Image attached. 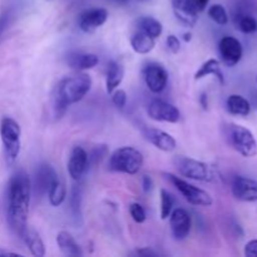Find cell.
<instances>
[{"label": "cell", "instance_id": "obj_40", "mask_svg": "<svg viewBox=\"0 0 257 257\" xmlns=\"http://www.w3.org/2000/svg\"><path fill=\"white\" fill-rule=\"evenodd\" d=\"M0 256H18V253L10 252V251L2 250V248H0Z\"/></svg>", "mask_w": 257, "mask_h": 257}, {"label": "cell", "instance_id": "obj_29", "mask_svg": "<svg viewBox=\"0 0 257 257\" xmlns=\"http://www.w3.org/2000/svg\"><path fill=\"white\" fill-rule=\"evenodd\" d=\"M173 206H175L173 196L167 190L162 188L161 190V218L162 220H167L170 217L171 212L173 211Z\"/></svg>", "mask_w": 257, "mask_h": 257}, {"label": "cell", "instance_id": "obj_42", "mask_svg": "<svg viewBox=\"0 0 257 257\" xmlns=\"http://www.w3.org/2000/svg\"><path fill=\"white\" fill-rule=\"evenodd\" d=\"M206 98H207V97H206V94H202V97H201V103H202V104H203V108H207V102H206Z\"/></svg>", "mask_w": 257, "mask_h": 257}, {"label": "cell", "instance_id": "obj_22", "mask_svg": "<svg viewBox=\"0 0 257 257\" xmlns=\"http://www.w3.org/2000/svg\"><path fill=\"white\" fill-rule=\"evenodd\" d=\"M131 45H132V49L138 54H148L152 52L156 45L155 38L150 37L145 32L138 29L131 37Z\"/></svg>", "mask_w": 257, "mask_h": 257}, {"label": "cell", "instance_id": "obj_2", "mask_svg": "<svg viewBox=\"0 0 257 257\" xmlns=\"http://www.w3.org/2000/svg\"><path fill=\"white\" fill-rule=\"evenodd\" d=\"M92 88V78L85 73L65 77L58 83L54 94V113L55 117L60 118L68 107L80 102L89 93Z\"/></svg>", "mask_w": 257, "mask_h": 257}, {"label": "cell", "instance_id": "obj_19", "mask_svg": "<svg viewBox=\"0 0 257 257\" xmlns=\"http://www.w3.org/2000/svg\"><path fill=\"white\" fill-rule=\"evenodd\" d=\"M20 238L24 241L25 245L28 246V248H29L30 253H32L33 256L43 257L45 255L44 242H43L40 235L34 230V228L27 226V228L24 230L23 235L20 236Z\"/></svg>", "mask_w": 257, "mask_h": 257}, {"label": "cell", "instance_id": "obj_18", "mask_svg": "<svg viewBox=\"0 0 257 257\" xmlns=\"http://www.w3.org/2000/svg\"><path fill=\"white\" fill-rule=\"evenodd\" d=\"M67 63L70 68L82 72V70L94 68L99 63V59H98V55L93 53L74 52L67 55Z\"/></svg>", "mask_w": 257, "mask_h": 257}, {"label": "cell", "instance_id": "obj_8", "mask_svg": "<svg viewBox=\"0 0 257 257\" xmlns=\"http://www.w3.org/2000/svg\"><path fill=\"white\" fill-rule=\"evenodd\" d=\"M58 177L59 176L52 165L45 162L40 163L35 170L34 180L32 182L33 195L37 196V197H43V196L48 195L50 186Z\"/></svg>", "mask_w": 257, "mask_h": 257}, {"label": "cell", "instance_id": "obj_16", "mask_svg": "<svg viewBox=\"0 0 257 257\" xmlns=\"http://www.w3.org/2000/svg\"><path fill=\"white\" fill-rule=\"evenodd\" d=\"M176 19L185 27H195L198 20V12L192 0H171Z\"/></svg>", "mask_w": 257, "mask_h": 257}, {"label": "cell", "instance_id": "obj_15", "mask_svg": "<svg viewBox=\"0 0 257 257\" xmlns=\"http://www.w3.org/2000/svg\"><path fill=\"white\" fill-rule=\"evenodd\" d=\"M232 195L236 200L242 202H256L257 181L243 176H237L232 181Z\"/></svg>", "mask_w": 257, "mask_h": 257}, {"label": "cell", "instance_id": "obj_41", "mask_svg": "<svg viewBox=\"0 0 257 257\" xmlns=\"http://www.w3.org/2000/svg\"><path fill=\"white\" fill-rule=\"evenodd\" d=\"M112 2L115 3V4H118V5H125L128 2H130V0H112Z\"/></svg>", "mask_w": 257, "mask_h": 257}, {"label": "cell", "instance_id": "obj_34", "mask_svg": "<svg viewBox=\"0 0 257 257\" xmlns=\"http://www.w3.org/2000/svg\"><path fill=\"white\" fill-rule=\"evenodd\" d=\"M10 20H12V14H10L9 10L0 14V40H2L3 35L7 32L8 28H9Z\"/></svg>", "mask_w": 257, "mask_h": 257}, {"label": "cell", "instance_id": "obj_43", "mask_svg": "<svg viewBox=\"0 0 257 257\" xmlns=\"http://www.w3.org/2000/svg\"><path fill=\"white\" fill-rule=\"evenodd\" d=\"M252 104H253V107L257 109V93H255V94L252 95Z\"/></svg>", "mask_w": 257, "mask_h": 257}, {"label": "cell", "instance_id": "obj_39", "mask_svg": "<svg viewBox=\"0 0 257 257\" xmlns=\"http://www.w3.org/2000/svg\"><path fill=\"white\" fill-rule=\"evenodd\" d=\"M142 186H143V190L145 192H150L153 187V182H152V178L150 176H143V180H142Z\"/></svg>", "mask_w": 257, "mask_h": 257}, {"label": "cell", "instance_id": "obj_38", "mask_svg": "<svg viewBox=\"0 0 257 257\" xmlns=\"http://www.w3.org/2000/svg\"><path fill=\"white\" fill-rule=\"evenodd\" d=\"M193 5H195L196 10H197L198 13L203 12V10L207 8L208 3H210V0H192Z\"/></svg>", "mask_w": 257, "mask_h": 257}, {"label": "cell", "instance_id": "obj_6", "mask_svg": "<svg viewBox=\"0 0 257 257\" xmlns=\"http://www.w3.org/2000/svg\"><path fill=\"white\" fill-rule=\"evenodd\" d=\"M173 165L181 176L190 180L201 181V182H211L215 178V171L210 165L201 161L185 156H176L173 158Z\"/></svg>", "mask_w": 257, "mask_h": 257}, {"label": "cell", "instance_id": "obj_7", "mask_svg": "<svg viewBox=\"0 0 257 257\" xmlns=\"http://www.w3.org/2000/svg\"><path fill=\"white\" fill-rule=\"evenodd\" d=\"M165 176L167 180H170V182L175 186L178 190V192L186 198L188 203L193 206H203V207H207L213 203L212 196L208 192H206L202 188H198L196 186L191 185L190 182L185 181L183 178L178 177V176L172 175V173H165Z\"/></svg>", "mask_w": 257, "mask_h": 257}, {"label": "cell", "instance_id": "obj_31", "mask_svg": "<svg viewBox=\"0 0 257 257\" xmlns=\"http://www.w3.org/2000/svg\"><path fill=\"white\" fill-rule=\"evenodd\" d=\"M130 213L133 220H135V222L137 223H143L146 221V218H147V215H146V211L143 208V206L137 202L131 203Z\"/></svg>", "mask_w": 257, "mask_h": 257}, {"label": "cell", "instance_id": "obj_13", "mask_svg": "<svg viewBox=\"0 0 257 257\" xmlns=\"http://www.w3.org/2000/svg\"><path fill=\"white\" fill-rule=\"evenodd\" d=\"M108 19V12L103 8L87 9L78 15V27L84 33H93L102 27Z\"/></svg>", "mask_w": 257, "mask_h": 257}, {"label": "cell", "instance_id": "obj_1", "mask_svg": "<svg viewBox=\"0 0 257 257\" xmlns=\"http://www.w3.org/2000/svg\"><path fill=\"white\" fill-rule=\"evenodd\" d=\"M32 180L25 171H17L10 177L7 188V220L9 227L22 236L28 226L30 200H32Z\"/></svg>", "mask_w": 257, "mask_h": 257}, {"label": "cell", "instance_id": "obj_35", "mask_svg": "<svg viewBox=\"0 0 257 257\" xmlns=\"http://www.w3.org/2000/svg\"><path fill=\"white\" fill-rule=\"evenodd\" d=\"M166 43H167V48L171 50V52L173 53V54H176V53L180 52L181 43H180V40H178V38L176 37V35H173V34L168 35Z\"/></svg>", "mask_w": 257, "mask_h": 257}, {"label": "cell", "instance_id": "obj_9", "mask_svg": "<svg viewBox=\"0 0 257 257\" xmlns=\"http://www.w3.org/2000/svg\"><path fill=\"white\" fill-rule=\"evenodd\" d=\"M147 113L151 119L157 122L177 123L181 119V112L176 105L162 99H153L148 104Z\"/></svg>", "mask_w": 257, "mask_h": 257}, {"label": "cell", "instance_id": "obj_5", "mask_svg": "<svg viewBox=\"0 0 257 257\" xmlns=\"http://www.w3.org/2000/svg\"><path fill=\"white\" fill-rule=\"evenodd\" d=\"M226 137L231 147L243 157H253L257 155V141L250 130L240 124H228L226 127Z\"/></svg>", "mask_w": 257, "mask_h": 257}, {"label": "cell", "instance_id": "obj_44", "mask_svg": "<svg viewBox=\"0 0 257 257\" xmlns=\"http://www.w3.org/2000/svg\"><path fill=\"white\" fill-rule=\"evenodd\" d=\"M183 39H185L186 42H190V40H191V34H190V33H186V34L183 35Z\"/></svg>", "mask_w": 257, "mask_h": 257}, {"label": "cell", "instance_id": "obj_25", "mask_svg": "<svg viewBox=\"0 0 257 257\" xmlns=\"http://www.w3.org/2000/svg\"><path fill=\"white\" fill-rule=\"evenodd\" d=\"M208 75H216V78H217V79L220 80V83H222V84L223 82H225V79H223V73L222 70H221L220 62H218L217 59H208L207 62L203 63L200 67V69L196 72L195 79H202V78L208 77Z\"/></svg>", "mask_w": 257, "mask_h": 257}, {"label": "cell", "instance_id": "obj_28", "mask_svg": "<svg viewBox=\"0 0 257 257\" xmlns=\"http://www.w3.org/2000/svg\"><path fill=\"white\" fill-rule=\"evenodd\" d=\"M236 27L243 34H252L257 32V20L255 17L246 13H240L236 15Z\"/></svg>", "mask_w": 257, "mask_h": 257}, {"label": "cell", "instance_id": "obj_11", "mask_svg": "<svg viewBox=\"0 0 257 257\" xmlns=\"http://www.w3.org/2000/svg\"><path fill=\"white\" fill-rule=\"evenodd\" d=\"M145 75V82L148 89L155 94L163 92L167 87L168 83V73L163 65L158 63H150L143 70Z\"/></svg>", "mask_w": 257, "mask_h": 257}, {"label": "cell", "instance_id": "obj_32", "mask_svg": "<svg viewBox=\"0 0 257 257\" xmlns=\"http://www.w3.org/2000/svg\"><path fill=\"white\" fill-rule=\"evenodd\" d=\"M105 156H107V147H104V146H98V147H95L92 151L90 155H88V162H89V165L90 163H94L95 165V163H99Z\"/></svg>", "mask_w": 257, "mask_h": 257}, {"label": "cell", "instance_id": "obj_33", "mask_svg": "<svg viewBox=\"0 0 257 257\" xmlns=\"http://www.w3.org/2000/svg\"><path fill=\"white\" fill-rule=\"evenodd\" d=\"M112 102L119 109H123L125 107V103H127V93L123 89H115L112 93Z\"/></svg>", "mask_w": 257, "mask_h": 257}, {"label": "cell", "instance_id": "obj_3", "mask_svg": "<svg viewBox=\"0 0 257 257\" xmlns=\"http://www.w3.org/2000/svg\"><path fill=\"white\" fill-rule=\"evenodd\" d=\"M0 138L4 150L5 162L8 166H13L17 161L22 147V128L19 123L10 117H4L0 120Z\"/></svg>", "mask_w": 257, "mask_h": 257}, {"label": "cell", "instance_id": "obj_17", "mask_svg": "<svg viewBox=\"0 0 257 257\" xmlns=\"http://www.w3.org/2000/svg\"><path fill=\"white\" fill-rule=\"evenodd\" d=\"M142 133L148 142L152 143L156 148L163 151V152H172L176 150L177 142L170 133L165 132V131L155 127H145L142 130Z\"/></svg>", "mask_w": 257, "mask_h": 257}, {"label": "cell", "instance_id": "obj_23", "mask_svg": "<svg viewBox=\"0 0 257 257\" xmlns=\"http://www.w3.org/2000/svg\"><path fill=\"white\" fill-rule=\"evenodd\" d=\"M226 105H227V109L231 114L246 117L251 112V103L240 94H231L227 98Z\"/></svg>", "mask_w": 257, "mask_h": 257}, {"label": "cell", "instance_id": "obj_26", "mask_svg": "<svg viewBox=\"0 0 257 257\" xmlns=\"http://www.w3.org/2000/svg\"><path fill=\"white\" fill-rule=\"evenodd\" d=\"M138 29L145 32L146 34H148L152 38H158L161 37L163 32V25L160 20H157L153 17H141L137 20Z\"/></svg>", "mask_w": 257, "mask_h": 257}, {"label": "cell", "instance_id": "obj_12", "mask_svg": "<svg viewBox=\"0 0 257 257\" xmlns=\"http://www.w3.org/2000/svg\"><path fill=\"white\" fill-rule=\"evenodd\" d=\"M170 227L176 240H185L188 237L192 227V218L185 208H173L170 215Z\"/></svg>", "mask_w": 257, "mask_h": 257}, {"label": "cell", "instance_id": "obj_36", "mask_svg": "<svg viewBox=\"0 0 257 257\" xmlns=\"http://www.w3.org/2000/svg\"><path fill=\"white\" fill-rule=\"evenodd\" d=\"M245 256L257 257V240H251L246 243Z\"/></svg>", "mask_w": 257, "mask_h": 257}, {"label": "cell", "instance_id": "obj_14", "mask_svg": "<svg viewBox=\"0 0 257 257\" xmlns=\"http://www.w3.org/2000/svg\"><path fill=\"white\" fill-rule=\"evenodd\" d=\"M68 173L72 177L73 181L79 182L84 173L87 172L88 167H89V162H88V153L80 146H75L72 150L69 155V160H68Z\"/></svg>", "mask_w": 257, "mask_h": 257}, {"label": "cell", "instance_id": "obj_21", "mask_svg": "<svg viewBox=\"0 0 257 257\" xmlns=\"http://www.w3.org/2000/svg\"><path fill=\"white\" fill-rule=\"evenodd\" d=\"M124 78V67L119 62H110L108 64L107 78H105V89L108 94H112L120 85Z\"/></svg>", "mask_w": 257, "mask_h": 257}, {"label": "cell", "instance_id": "obj_30", "mask_svg": "<svg viewBox=\"0 0 257 257\" xmlns=\"http://www.w3.org/2000/svg\"><path fill=\"white\" fill-rule=\"evenodd\" d=\"M208 17L218 25H226L228 23V15L221 4H213L208 9Z\"/></svg>", "mask_w": 257, "mask_h": 257}, {"label": "cell", "instance_id": "obj_20", "mask_svg": "<svg viewBox=\"0 0 257 257\" xmlns=\"http://www.w3.org/2000/svg\"><path fill=\"white\" fill-rule=\"evenodd\" d=\"M57 243L59 250L64 253L65 256L80 257L83 256V251L75 238L73 237L72 233L68 231H60L57 235Z\"/></svg>", "mask_w": 257, "mask_h": 257}, {"label": "cell", "instance_id": "obj_4", "mask_svg": "<svg viewBox=\"0 0 257 257\" xmlns=\"http://www.w3.org/2000/svg\"><path fill=\"white\" fill-rule=\"evenodd\" d=\"M145 158L135 147H120L112 153L109 158V170L114 172L136 175L142 168Z\"/></svg>", "mask_w": 257, "mask_h": 257}, {"label": "cell", "instance_id": "obj_37", "mask_svg": "<svg viewBox=\"0 0 257 257\" xmlns=\"http://www.w3.org/2000/svg\"><path fill=\"white\" fill-rule=\"evenodd\" d=\"M136 255H140V256H151V257H156V256H160V253L157 251H153L148 247H143L141 250L136 251Z\"/></svg>", "mask_w": 257, "mask_h": 257}, {"label": "cell", "instance_id": "obj_24", "mask_svg": "<svg viewBox=\"0 0 257 257\" xmlns=\"http://www.w3.org/2000/svg\"><path fill=\"white\" fill-rule=\"evenodd\" d=\"M82 196L83 186L80 183L73 186L69 197V207L73 220L77 223L82 222Z\"/></svg>", "mask_w": 257, "mask_h": 257}, {"label": "cell", "instance_id": "obj_27", "mask_svg": "<svg viewBox=\"0 0 257 257\" xmlns=\"http://www.w3.org/2000/svg\"><path fill=\"white\" fill-rule=\"evenodd\" d=\"M65 197H67V188H65L64 182L58 177L48 191V198H49L50 205L58 207L64 202Z\"/></svg>", "mask_w": 257, "mask_h": 257}, {"label": "cell", "instance_id": "obj_10", "mask_svg": "<svg viewBox=\"0 0 257 257\" xmlns=\"http://www.w3.org/2000/svg\"><path fill=\"white\" fill-rule=\"evenodd\" d=\"M218 53L226 67H235L243 55V48L235 37H223L218 43Z\"/></svg>", "mask_w": 257, "mask_h": 257}]
</instances>
